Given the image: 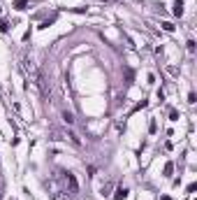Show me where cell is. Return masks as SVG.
<instances>
[{
	"label": "cell",
	"mask_w": 197,
	"mask_h": 200,
	"mask_svg": "<svg viewBox=\"0 0 197 200\" xmlns=\"http://www.w3.org/2000/svg\"><path fill=\"white\" fill-rule=\"evenodd\" d=\"M169 174H172V163H167V165H165V177H169Z\"/></svg>",
	"instance_id": "7"
},
{
	"label": "cell",
	"mask_w": 197,
	"mask_h": 200,
	"mask_svg": "<svg viewBox=\"0 0 197 200\" xmlns=\"http://www.w3.org/2000/svg\"><path fill=\"white\" fill-rule=\"evenodd\" d=\"M162 28H165L167 33H174V23H169V21H165V23H162Z\"/></svg>",
	"instance_id": "4"
},
{
	"label": "cell",
	"mask_w": 197,
	"mask_h": 200,
	"mask_svg": "<svg viewBox=\"0 0 197 200\" xmlns=\"http://www.w3.org/2000/svg\"><path fill=\"white\" fill-rule=\"evenodd\" d=\"M26 5H28L26 0H14V7H16V10H26Z\"/></svg>",
	"instance_id": "3"
},
{
	"label": "cell",
	"mask_w": 197,
	"mask_h": 200,
	"mask_svg": "<svg viewBox=\"0 0 197 200\" xmlns=\"http://www.w3.org/2000/svg\"><path fill=\"white\" fill-rule=\"evenodd\" d=\"M160 200H172V198H169V195H162V198H160Z\"/></svg>",
	"instance_id": "9"
},
{
	"label": "cell",
	"mask_w": 197,
	"mask_h": 200,
	"mask_svg": "<svg viewBox=\"0 0 197 200\" xmlns=\"http://www.w3.org/2000/svg\"><path fill=\"white\" fill-rule=\"evenodd\" d=\"M0 30L7 33V30H10V23H7V21H0Z\"/></svg>",
	"instance_id": "6"
},
{
	"label": "cell",
	"mask_w": 197,
	"mask_h": 200,
	"mask_svg": "<svg viewBox=\"0 0 197 200\" xmlns=\"http://www.w3.org/2000/svg\"><path fill=\"white\" fill-rule=\"evenodd\" d=\"M63 119H65V123H74V117H72L70 112H65V114H63Z\"/></svg>",
	"instance_id": "5"
},
{
	"label": "cell",
	"mask_w": 197,
	"mask_h": 200,
	"mask_svg": "<svg viewBox=\"0 0 197 200\" xmlns=\"http://www.w3.org/2000/svg\"><path fill=\"white\" fill-rule=\"evenodd\" d=\"M188 51H190V54H195V42H192V40L188 42Z\"/></svg>",
	"instance_id": "8"
},
{
	"label": "cell",
	"mask_w": 197,
	"mask_h": 200,
	"mask_svg": "<svg viewBox=\"0 0 197 200\" xmlns=\"http://www.w3.org/2000/svg\"><path fill=\"white\" fill-rule=\"evenodd\" d=\"M125 198H128V188H118L116 195H114L111 200H125Z\"/></svg>",
	"instance_id": "2"
},
{
	"label": "cell",
	"mask_w": 197,
	"mask_h": 200,
	"mask_svg": "<svg viewBox=\"0 0 197 200\" xmlns=\"http://www.w3.org/2000/svg\"><path fill=\"white\" fill-rule=\"evenodd\" d=\"M174 14H176V17L183 14V0H174Z\"/></svg>",
	"instance_id": "1"
}]
</instances>
